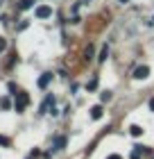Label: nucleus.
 <instances>
[{
    "label": "nucleus",
    "mask_w": 154,
    "mask_h": 159,
    "mask_svg": "<svg viewBox=\"0 0 154 159\" xmlns=\"http://www.w3.org/2000/svg\"><path fill=\"white\" fill-rule=\"evenodd\" d=\"M150 109H152V111H154V98H152V100H150Z\"/></svg>",
    "instance_id": "a211bd4d"
},
{
    "label": "nucleus",
    "mask_w": 154,
    "mask_h": 159,
    "mask_svg": "<svg viewBox=\"0 0 154 159\" xmlns=\"http://www.w3.org/2000/svg\"><path fill=\"white\" fill-rule=\"evenodd\" d=\"M95 86H98V77H95V75H93V77L89 80V84H86V89H89V91H93V89H95Z\"/></svg>",
    "instance_id": "9d476101"
},
{
    "label": "nucleus",
    "mask_w": 154,
    "mask_h": 159,
    "mask_svg": "<svg viewBox=\"0 0 154 159\" xmlns=\"http://www.w3.org/2000/svg\"><path fill=\"white\" fill-rule=\"evenodd\" d=\"M129 134H131V136H141V134H143V127H141V125H131V127H129Z\"/></svg>",
    "instance_id": "6e6552de"
},
{
    "label": "nucleus",
    "mask_w": 154,
    "mask_h": 159,
    "mask_svg": "<svg viewBox=\"0 0 154 159\" xmlns=\"http://www.w3.org/2000/svg\"><path fill=\"white\" fill-rule=\"evenodd\" d=\"M0 146H5V148H9V146H11V141H9V139H7V136H2V134H0Z\"/></svg>",
    "instance_id": "4468645a"
},
{
    "label": "nucleus",
    "mask_w": 154,
    "mask_h": 159,
    "mask_svg": "<svg viewBox=\"0 0 154 159\" xmlns=\"http://www.w3.org/2000/svg\"><path fill=\"white\" fill-rule=\"evenodd\" d=\"M107 159H122V157H120V155H109Z\"/></svg>",
    "instance_id": "f3484780"
},
{
    "label": "nucleus",
    "mask_w": 154,
    "mask_h": 159,
    "mask_svg": "<svg viewBox=\"0 0 154 159\" xmlns=\"http://www.w3.org/2000/svg\"><path fill=\"white\" fill-rule=\"evenodd\" d=\"M107 57H109V48L104 46V48H102V52H100V57H98V61H107Z\"/></svg>",
    "instance_id": "9b49d317"
},
{
    "label": "nucleus",
    "mask_w": 154,
    "mask_h": 159,
    "mask_svg": "<svg viewBox=\"0 0 154 159\" xmlns=\"http://www.w3.org/2000/svg\"><path fill=\"white\" fill-rule=\"evenodd\" d=\"M147 75H150V66H138V68L134 70V77H136V80H145Z\"/></svg>",
    "instance_id": "7ed1b4c3"
},
{
    "label": "nucleus",
    "mask_w": 154,
    "mask_h": 159,
    "mask_svg": "<svg viewBox=\"0 0 154 159\" xmlns=\"http://www.w3.org/2000/svg\"><path fill=\"white\" fill-rule=\"evenodd\" d=\"M120 2H127V0H120Z\"/></svg>",
    "instance_id": "6ab92c4d"
},
{
    "label": "nucleus",
    "mask_w": 154,
    "mask_h": 159,
    "mask_svg": "<svg viewBox=\"0 0 154 159\" xmlns=\"http://www.w3.org/2000/svg\"><path fill=\"white\" fill-rule=\"evenodd\" d=\"M82 2H89V0H82Z\"/></svg>",
    "instance_id": "aec40b11"
},
{
    "label": "nucleus",
    "mask_w": 154,
    "mask_h": 159,
    "mask_svg": "<svg viewBox=\"0 0 154 159\" xmlns=\"http://www.w3.org/2000/svg\"><path fill=\"white\" fill-rule=\"evenodd\" d=\"M66 148V136H57L52 143V150H64Z\"/></svg>",
    "instance_id": "39448f33"
},
{
    "label": "nucleus",
    "mask_w": 154,
    "mask_h": 159,
    "mask_svg": "<svg viewBox=\"0 0 154 159\" xmlns=\"http://www.w3.org/2000/svg\"><path fill=\"white\" fill-rule=\"evenodd\" d=\"M27 102H30V96L27 93H23V91H18L16 96H14V109H16V114H20L27 107Z\"/></svg>",
    "instance_id": "f257e3e1"
},
{
    "label": "nucleus",
    "mask_w": 154,
    "mask_h": 159,
    "mask_svg": "<svg viewBox=\"0 0 154 159\" xmlns=\"http://www.w3.org/2000/svg\"><path fill=\"white\" fill-rule=\"evenodd\" d=\"M34 14H36V18H50V16H52V7H48V5H39Z\"/></svg>",
    "instance_id": "f03ea898"
},
{
    "label": "nucleus",
    "mask_w": 154,
    "mask_h": 159,
    "mask_svg": "<svg viewBox=\"0 0 154 159\" xmlns=\"http://www.w3.org/2000/svg\"><path fill=\"white\" fill-rule=\"evenodd\" d=\"M50 107H55V98H52V96H48V98H46V102L41 105V114H46Z\"/></svg>",
    "instance_id": "423d86ee"
},
{
    "label": "nucleus",
    "mask_w": 154,
    "mask_h": 159,
    "mask_svg": "<svg viewBox=\"0 0 154 159\" xmlns=\"http://www.w3.org/2000/svg\"><path fill=\"white\" fill-rule=\"evenodd\" d=\"M91 57H93V48L89 46V48H86V59H91Z\"/></svg>",
    "instance_id": "dca6fc26"
},
{
    "label": "nucleus",
    "mask_w": 154,
    "mask_h": 159,
    "mask_svg": "<svg viewBox=\"0 0 154 159\" xmlns=\"http://www.w3.org/2000/svg\"><path fill=\"white\" fill-rule=\"evenodd\" d=\"M32 5H34V0H20V2H18V9H30Z\"/></svg>",
    "instance_id": "1a4fd4ad"
},
{
    "label": "nucleus",
    "mask_w": 154,
    "mask_h": 159,
    "mask_svg": "<svg viewBox=\"0 0 154 159\" xmlns=\"http://www.w3.org/2000/svg\"><path fill=\"white\" fill-rule=\"evenodd\" d=\"M91 118H93V120L102 118V105H95V107H91Z\"/></svg>",
    "instance_id": "0eeeda50"
},
{
    "label": "nucleus",
    "mask_w": 154,
    "mask_h": 159,
    "mask_svg": "<svg viewBox=\"0 0 154 159\" xmlns=\"http://www.w3.org/2000/svg\"><path fill=\"white\" fill-rule=\"evenodd\" d=\"M50 82H52V73H43V75L39 77V89H46Z\"/></svg>",
    "instance_id": "20e7f679"
},
{
    "label": "nucleus",
    "mask_w": 154,
    "mask_h": 159,
    "mask_svg": "<svg viewBox=\"0 0 154 159\" xmlns=\"http://www.w3.org/2000/svg\"><path fill=\"white\" fill-rule=\"evenodd\" d=\"M5 48H7V39H5V37H0V52H2Z\"/></svg>",
    "instance_id": "2eb2a0df"
},
{
    "label": "nucleus",
    "mask_w": 154,
    "mask_h": 159,
    "mask_svg": "<svg viewBox=\"0 0 154 159\" xmlns=\"http://www.w3.org/2000/svg\"><path fill=\"white\" fill-rule=\"evenodd\" d=\"M100 100H102V102H109V100H111V91H104V93H100Z\"/></svg>",
    "instance_id": "ddd939ff"
},
{
    "label": "nucleus",
    "mask_w": 154,
    "mask_h": 159,
    "mask_svg": "<svg viewBox=\"0 0 154 159\" xmlns=\"http://www.w3.org/2000/svg\"><path fill=\"white\" fill-rule=\"evenodd\" d=\"M11 102H9V98H0V109H9Z\"/></svg>",
    "instance_id": "f8f14e48"
}]
</instances>
